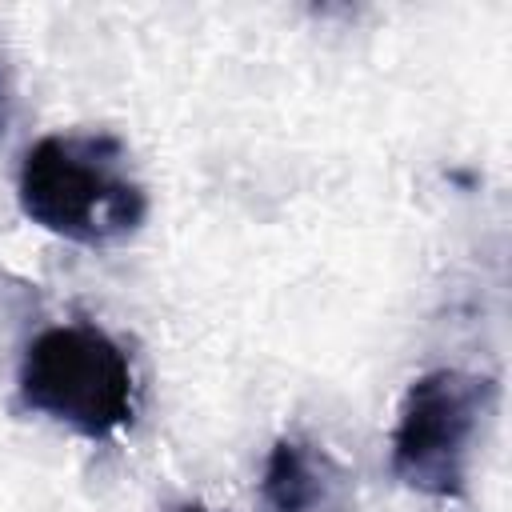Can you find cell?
Masks as SVG:
<instances>
[{
	"instance_id": "1",
	"label": "cell",
	"mask_w": 512,
	"mask_h": 512,
	"mask_svg": "<svg viewBox=\"0 0 512 512\" xmlns=\"http://www.w3.org/2000/svg\"><path fill=\"white\" fill-rule=\"evenodd\" d=\"M16 200L36 228L84 248L120 244L148 220V192L112 132L40 136L20 160Z\"/></svg>"
},
{
	"instance_id": "2",
	"label": "cell",
	"mask_w": 512,
	"mask_h": 512,
	"mask_svg": "<svg viewBox=\"0 0 512 512\" xmlns=\"http://www.w3.org/2000/svg\"><path fill=\"white\" fill-rule=\"evenodd\" d=\"M16 396L28 412L84 440H108L136 416V372L128 352L100 324L68 320L28 340Z\"/></svg>"
},
{
	"instance_id": "3",
	"label": "cell",
	"mask_w": 512,
	"mask_h": 512,
	"mask_svg": "<svg viewBox=\"0 0 512 512\" xmlns=\"http://www.w3.org/2000/svg\"><path fill=\"white\" fill-rule=\"evenodd\" d=\"M496 408V380L432 368L400 400L392 428V476L424 496H464L476 432Z\"/></svg>"
},
{
	"instance_id": "4",
	"label": "cell",
	"mask_w": 512,
	"mask_h": 512,
	"mask_svg": "<svg viewBox=\"0 0 512 512\" xmlns=\"http://www.w3.org/2000/svg\"><path fill=\"white\" fill-rule=\"evenodd\" d=\"M260 512H352V472L320 444L280 436L264 460Z\"/></svg>"
},
{
	"instance_id": "5",
	"label": "cell",
	"mask_w": 512,
	"mask_h": 512,
	"mask_svg": "<svg viewBox=\"0 0 512 512\" xmlns=\"http://www.w3.org/2000/svg\"><path fill=\"white\" fill-rule=\"evenodd\" d=\"M172 512H212V508H204V504L192 500V504H180V508H172Z\"/></svg>"
},
{
	"instance_id": "6",
	"label": "cell",
	"mask_w": 512,
	"mask_h": 512,
	"mask_svg": "<svg viewBox=\"0 0 512 512\" xmlns=\"http://www.w3.org/2000/svg\"><path fill=\"white\" fill-rule=\"evenodd\" d=\"M4 124H8V112H4V88H0V136H4Z\"/></svg>"
}]
</instances>
